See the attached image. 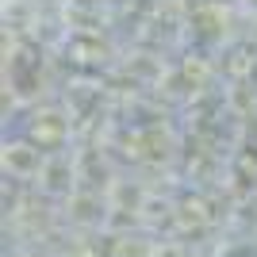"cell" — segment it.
<instances>
[]
</instances>
